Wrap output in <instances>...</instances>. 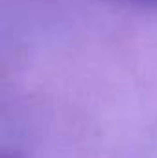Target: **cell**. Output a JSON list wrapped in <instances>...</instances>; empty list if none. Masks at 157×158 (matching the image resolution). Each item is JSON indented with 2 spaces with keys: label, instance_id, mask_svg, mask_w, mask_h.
<instances>
[{
  "label": "cell",
  "instance_id": "2",
  "mask_svg": "<svg viewBox=\"0 0 157 158\" xmlns=\"http://www.w3.org/2000/svg\"><path fill=\"white\" fill-rule=\"evenodd\" d=\"M0 158H22L15 151H0Z\"/></svg>",
  "mask_w": 157,
  "mask_h": 158
},
{
  "label": "cell",
  "instance_id": "1",
  "mask_svg": "<svg viewBox=\"0 0 157 158\" xmlns=\"http://www.w3.org/2000/svg\"><path fill=\"white\" fill-rule=\"evenodd\" d=\"M118 2H128V4H139V6H157V0H118Z\"/></svg>",
  "mask_w": 157,
  "mask_h": 158
}]
</instances>
